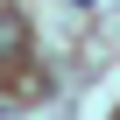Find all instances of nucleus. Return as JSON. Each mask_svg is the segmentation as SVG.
<instances>
[{"mask_svg": "<svg viewBox=\"0 0 120 120\" xmlns=\"http://www.w3.org/2000/svg\"><path fill=\"white\" fill-rule=\"evenodd\" d=\"M21 56H28V21L0 7V64H21Z\"/></svg>", "mask_w": 120, "mask_h": 120, "instance_id": "1", "label": "nucleus"}]
</instances>
